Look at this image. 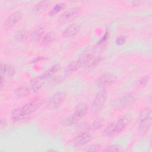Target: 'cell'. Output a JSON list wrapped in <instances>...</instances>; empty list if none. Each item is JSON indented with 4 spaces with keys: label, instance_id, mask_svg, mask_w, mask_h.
<instances>
[{
    "label": "cell",
    "instance_id": "6da1fadb",
    "mask_svg": "<svg viewBox=\"0 0 152 152\" xmlns=\"http://www.w3.org/2000/svg\"><path fill=\"white\" fill-rule=\"evenodd\" d=\"M131 117L126 115L121 117L118 121L108 125L104 129L103 132L107 136H112L122 132L130 123Z\"/></svg>",
    "mask_w": 152,
    "mask_h": 152
},
{
    "label": "cell",
    "instance_id": "7a4b0ae2",
    "mask_svg": "<svg viewBox=\"0 0 152 152\" xmlns=\"http://www.w3.org/2000/svg\"><path fill=\"white\" fill-rule=\"evenodd\" d=\"M107 99V91L104 88H102L96 94L92 104L91 111L94 114L99 112L103 107Z\"/></svg>",
    "mask_w": 152,
    "mask_h": 152
},
{
    "label": "cell",
    "instance_id": "3957f363",
    "mask_svg": "<svg viewBox=\"0 0 152 152\" xmlns=\"http://www.w3.org/2000/svg\"><path fill=\"white\" fill-rule=\"evenodd\" d=\"M43 102L42 99L39 98H34L20 108L23 115L24 116V117H26L40 108Z\"/></svg>",
    "mask_w": 152,
    "mask_h": 152
},
{
    "label": "cell",
    "instance_id": "277c9868",
    "mask_svg": "<svg viewBox=\"0 0 152 152\" xmlns=\"http://www.w3.org/2000/svg\"><path fill=\"white\" fill-rule=\"evenodd\" d=\"M86 55V61L83 67L86 71H91L94 69L102 61V57L94 55L93 53L88 52L84 53Z\"/></svg>",
    "mask_w": 152,
    "mask_h": 152
},
{
    "label": "cell",
    "instance_id": "5b68a950",
    "mask_svg": "<svg viewBox=\"0 0 152 152\" xmlns=\"http://www.w3.org/2000/svg\"><path fill=\"white\" fill-rule=\"evenodd\" d=\"M66 93L63 91H58L54 93L49 99L48 106L50 109H58L64 102L66 98Z\"/></svg>",
    "mask_w": 152,
    "mask_h": 152
},
{
    "label": "cell",
    "instance_id": "8992f818",
    "mask_svg": "<svg viewBox=\"0 0 152 152\" xmlns=\"http://www.w3.org/2000/svg\"><path fill=\"white\" fill-rule=\"evenodd\" d=\"M137 99L136 96L133 93H127L117 99L113 106L116 108H123L129 106L134 103Z\"/></svg>",
    "mask_w": 152,
    "mask_h": 152
},
{
    "label": "cell",
    "instance_id": "52a82bcc",
    "mask_svg": "<svg viewBox=\"0 0 152 152\" xmlns=\"http://www.w3.org/2000/svg\"><path fill=\"white\" fill-rule=\"evenodd\" d=\"M81 12V8L79 7H74L71 8L64 13L59 17V21L61 23H65L69 21L76 18Z\"/></svg>",
    "mask_w": 152,
    "mask_h": 152
},
{
    "label": "cell",
    "instance_id": "ba28073f",
    "mask_svg": "<svg viewBox=\"0 0 152 152\" xmlns=\"http://www.w3.org/2000/svg\"><path fill=\"white\" fill-rule=\"evenodd\" d=\"M116 77L114 75L110 73H106L99 77L96 80V84L102 88L111 86L115 83Z\"/></svg>",
    "mask_w": 152,
    "mask_h": 152
},
{
    "label": "cell",
    "instance_id": "9c48e42d",
    "mask_svg": "<svg viewBox=\"0 0 152 152\" xmlns=\"http://www.w3.org/2000/svg\"><path fill=\"white\" fill-rule=\"evenodd\" d=\"M85 61H86V57L83 54L81 56H80L77 60L73 61L67 66L65 69V74H70L73 72L77 71L81 67L83 66Z\"/></svg>",
    "mask_w": 152,
    "mask_h": 152
},
{
    "label": "cell",
    "instance_id": "30bf717a",
    "mask_svg": "<svg viewBox=\"0 0 152 152\" xmlns=\"http://www.w3.org/2000/svg\"><path fill=\"white\" fill-rule=\"evenodd\" d=\"M23 17V13L20 11H16L8 17L4 22L6 27L10 28L15 25Z\"/></svg>",
    "mask_w": 152,
    "mask_h": 152
},
{
    "label": "cell",
    "instance_id": "8fae6325",
    "mask_svg": "<svg viewBox=\"0 0 152 152\" xmlns=\"http://www.w3.org/2000/svg\"><path fill=\"white\" fill-rule=\"evenodd\" d=\"M91 139V136L88 132H83L77 135L73 140V144L75 146L83 145L88 142Z\"/></svg>",
    "mask_w": 152,
    "mask_h": 152
},
{
    "label": "cell",
    "instance_id": "7c38bea8",
    "mask_svg": "<svg viewBox=\"0 0 152 152\" xmlns=\"http://www.w3.org/2000/svg\"><path fill=\"white\" fill-rule=\"evenodd\" d=\"M81 26L78 23H74L67 27L62 34L64 37H71L76 35L80 30Z\"/></svg>",
    "mask_w": 152,
    "mask_h": 152
},
{
    "label": "cell",
    "instance_id": "4fadbf2b",
    "mask_svg": "<svg viewBox=\"0 0 152 152\" xmlns=\"http://www.w3.org/2000/svg\"><path fill=\"white\" fill-rule=\"evenodd\" d=\"M88 106L87 103H80L75 107L73 114L78 119L84 116L88 112Z\"/></svg>",
    "mask_w": 152,
    "mask_h": 152
},
{
    "label": "cell",
    "instance_id": "5bb4252c",
    "mask_svg": "<svg viewBox=\"0 0 152 152\" xmlns=\"http://www.w3.org/2000/svg\"><path fill=\"white\" fill-rule=\"evenodd\" d=\"M15 74L14 67L10 64H4L1 65V75L7 77H11Z\"/></svg>",
    "mask_w": 152,
    "mask_h": 152
},
{
    "label": "cell",
    "instance_id": "9a60e30c",
    "mask_svg": "<svg viewBox=\"0 0 152 152\" xmlns=\"http://www.w3.org/2000/svg\"><path fill=\"white\" fill-rule=\"evenodd\" d=\"M45 82V80L39 75L31 80L30 82V86L34 92H38L43 86Z\"/></svg>",
    "mask_w": 152,
    "mask_h": 152
},
{
    "label": "cell",
    "instance_id": "2e32d148",
    "mask_svg": "<svg viewBox=\"0 0 152 152\" xmlns=\"http://www.w3.org/2000/svg\"><path fill=\"white\" fill-rule=\"evenodd\" d=\"M151 110L150 107H147L144 109H143L139 113V116L138 118V122L141 123L142 122L147 121L149 119H151Z\"/></svg>",
    "mask_w": 152,
    "mask_h": 152
},
{
    "label": "cell",
    "instance_id": "e0dca14e",
    "mask_svg": "<svg viewBox=\"0 0 152 152\" xmlns=\"http://www.w3.org/2000/svg\"><path fill=\"white\" fill-rule=\"evenodd\" d=\"M60 69V65L58 64H56L54 65H53L51 68H50L49 69L42 73L41 75H40L43 79H44L45 81L46 80L52 76H53L56 72H58Z\"/></svg>",
    "mask_w": 152,
    "mask_h": 152
},
{
    "label": "cell",
    "instance_id": "ac0fdd59",
    "mask_svg": "<svg viewBox=\"0 0 152 152\" xmlns=\"http://www.w3.org/2000/svg\"><path fill=\"white\" fill-rule=\"evenodd\" d=\"M50 1H42L35 4L33 8V11L36 14H39L45 10V9L49 5Z\"/></svg>",
    "mask_w": 152,
    "mask_h": 152
},
{
    "label": "cell",
    "instance_id": "d6986e66",
    "mask_svg": "<svg viewBox=\"0 0 152 152\" xmlns=\"http://www.w3.org/2000/svg\"><path fill=\"white\" fill-rule=\"evenodd\" d=\"M45 35V29L40 27L35 30L30 35V39L33 42H37L42 39Z\"/></svg>",
    "mask_w": 152,
    "mask_h": 152
},
{
    "label": "cell",
    "instance_id": "ffe728a7",
    "mask_svg": "<svg viewBox=\"0 0 152 152\" xmlns=\"http://www.w3.org/2000/svg\"><path fill=\"white\" fill-rule=\"evenodd\" d=\"M78 119L73 113L72 115H70L62 121V124L64 126H72L75 125L78 122Z\"/></svg>",
    "mask_w": 152,
    "mask_h": 152
},
{
    "label": "cell",
    "instance_id": "44dd1931",
    "mask_svg": "<svg viewBox=\"0 0 152 152\" xmlns=\"http://www.w3.org/2000/svg\"><path fill=\"white\" fill-rule=\"evenodd\" d=\"M15 94L19 97H25L30 94V89L26 86H21L15 89Z\"/></svg>",
    "mask_w": 152,
    "mask_h": 152
},
{
    "label": "cell",
    "instance_id": "7402d4cb",
    "mask_svg": "<svg viewBox=\"0 0 152 152\" xmlns=\"http://www.w3.org/2000/svg\"><path fill=\"white\" fill-rule=\"evenodd\" d=\"M53 39H54V35L53 33L50 32L46 33L41 39V44L44 46H48L53 42Z\"/></svg>",
    "mask_w": 152,
    "mask_h": 152
},
{
    "label": "cell",
    "instance_id": "603a6c76",
    "mask_svg": "<svg viewBox=\"0 0 152 152\" xmlns=\"http://www.w3.org/2000/svg\"><path fill=\"white\" fill-rule=\"evenodd\" d=\"M24 116L23 115L20 108L15 109L11 113V119L14 122L20 121L24 118Z\"/></svg>",
    "mask_w": 152,
    "mask_h": 152
},
{
    "label": "cell",
    "instance_id": "cb8c5ba5",
    "mask_svg": "<svg viewBox=\"0 0 152 152\" xmlns=\"http://www.w3.org/2000/svg\"><path fill=\"white\" fill-rule=\"evenodd\" d=\"M151 123V119H149L147 121L139 123V126H138L139 132L140 133H146L147 132H148V129L150 128Z\"/></svg>",
    "mask_w": 152,
    "mask_h": 152
},
{
    "label": "cell",
    "instance_id": "d4e9b609",
    "mask_svg": "<svg viewBox=\"0 0 152 152\" xmlns=\"http://www.w3.org/2000/svg\"><path fill=\"white\" fill-rule=\"evenodd\" d=\"M65 7V4L64 2H60L56 4L49 11V15H54L56 13L59 12L60 11L63 10Z\"/></svg>",
    "mask_w": 152,
    "mask_h": 152
},
{
    "label": "cell",
    "instance_id": "484cf974",
    "mask_svg": "<svg viewBox=\"0 0 152 152\" xmlns=\"http://www.w3.org/2000/svg\"><path fill=\"white\" fill-rule=\"evenodd\" d=\"M27 37V32L25 30H20L15 33V38L17 40L21 41L26 39Z\"/></svg>",
    "mask_w": 152,
    "mask_h": 152
},
{
    "label": "cell",
    "instance_id": "4316f807",
    "mask_svg": "<svg viewBox=\"0 0 152 152\" xmlns=\"http://www.w3.org/2000/svg\"><path fill=\"white\" fill-rule=\"evenodd\" d=\"M102 147L100 144H95L88 146L86 148L84 149V150L86 151H99L102 150Z\"/></svg>",
    "mask_w": 152,
    "mask_h": 152
},
{
    "label": "cell",
    "instance_id": "83f0119b",
    "mask_svg": "<svg viewBox=\"0 0 152 152\" xmlns=\"http://www.w3.org/2000/svg\"><path fill=\"white\" fill-rule=\"evenodd\" d=\"M104 151H122V148L121 146L116 144H112L104 148Z\"/></svg>",
    "mask_w": 152,
    "mask_h": 152
},
{
    "label": "cell",
    "instance_id": "f1b7e54d",
    "mask_svg": "<svg viewBox=\"0 0 152 152\" xmlns=\"http://www.w3.org/2000/svg\"><path fill=\"white\" fill-rule=\"evenodd\" d=\"M102 126H103V121H102V119L97 118L92 122L91 128V129L96 130V129H98L99 128H101Z\"/></svg>",
    "mask_w": 152,
    "mask_h": 152
},
{
    "label": "cell",
    "instance_id": "f546056e",
    "mask_svg": "<svg viewBox=\"0 0 152 152\" xmlns=\"http://www.w3.org/2000/svg\"><path fill=\"white\" fill-rule=\"evenodd\" d=\"M126 40V38L125 36H123V35L119 36L116 39V43L118 45H122L125 43Z\"/></svg>",
    "mask_w": 152,
    "mask_h": 152
},
{
    "label": "cell",
    "instance_id": "4dcf8cb0",
    "mask_svg": "<svg viewBox=\"0 0 152 152\" xmlns=\"http://www.w3.org/2000/svg\"><path fill=\"white\" fill-rule=\"evenodd\" d=\"M148 77L147 76H145V77H142L140 80V81H139V83H140V84H141V85H142V86H145V85H146L147 84V83H148Z\"/></svg>",
    "mask_w": 152,
    "mask_h": 152
},
{
    "label": "cell",
    "instance_id": "1f68e13d",
    "mask_svg": "<svg viewBox=\"0 0 152 152\" xmlns=\"http://www.w3.org/2000/svg\"><path fill=\"white\" fill-rule=\"evenodd\" d=\"M6 125H7V122H6L5 119L4 118H1V126L3 127V126H5Z\"/></svg>",
    "mask_w": 152,
    "mask_h": 152
},
{
    "label": "cell",
    "instance_id": "d6a6232c",
    "mask_svg": "<svg viewBox=\"0 0 152 152\" xmlns=\"http://www.w3.org/2000/svg\"><path fill=\"white\" fill-rule=\"evenodd\" d=\"M5 77L1 75V78H0V83H1V87L4 86V84H5Z\"/></svg>",
    "mask_w": 152,
    "mask_h": 152
}]
</instances>
